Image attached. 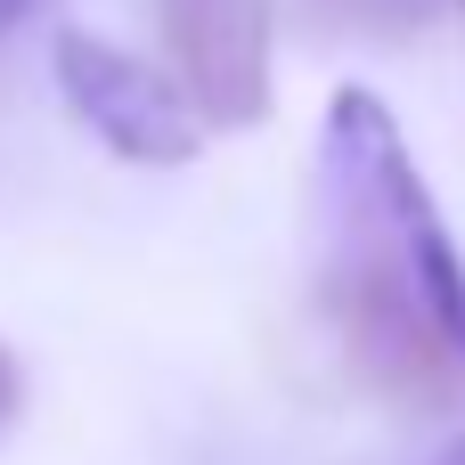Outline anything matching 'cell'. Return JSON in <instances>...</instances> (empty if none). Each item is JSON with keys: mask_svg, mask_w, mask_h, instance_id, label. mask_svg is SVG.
Listing matches in <instances>:
<instances>
[{"mask_svg": "<svg viewBox=\"0 0 465 465\" xmlns=\"http://www.w3.org/2000/svg\"><path fill=\"white\" fill-rule=\"evenodd\" d=\"M319 311L392 409H465V253L376 90H335L319 139Z\"/></svg>", "mask_w": 465, "mask_h": 465, "instance_id": "cell-1", "label": "cell"}, {"mask_svg": "<svg viewBox=\"0 0 465 465\" xmlns=\"http://www.w3.org/2000/svg\"><path fill=\"white\" fill-rule=\"evenodd\" d=\"M49 65H57V90H65L74 123L123 163H155V172L188 163L204 147V131H213L188 106V90L172 82V65H147V57H131V49H114V41L82 33V25L57 33Z\"/></svg>", "mask_w": 465, "mask_h": 465, "instance_id": "cell-2", "label": "cell"}, {"mask_svg": "<svg viewBox=\"0 0 465 465\" xmlns=\"http://www.w3.org/2000/svg\"><path fill=\"white\" fill-rule=\"evenodd\" d=\"M270 0H155L163 65L213 131L270 123Z\"/></svg>", "mask_w": 465, "mask_h": 465, "instance_id": "cell-3", "label": "cell"}, {"mask_svg": "<svg viewBox=\"0 0 465 465\" xmlns=\"http://www.w3.org/2000/svg\"><path fill=\"white\" fill-rule=\"evenodd\" d=\"M302 16L343 41H417L450 16V0H302Z\"/></svg>", "mask_w": 465, "mask_h": 465, "instance_id": "cell-4", "label": "cell"}, {"mask_svg": "<svg viewBox=\"0 0 465 465\" xmlns=\"http://www.w3.org/2000/svg\"><path fill=\"white\" fill-rule=\"evenodd\" d=\"M16 409H25V368L8 360V343H0V433L16 425Z\"/></svg>", "mask_w": 465, "mask_h": 465, "instance_id": "cell-5", "label": "cell"}, {"mask_svg": "<svg viewBox=\"0 0 465 465\" xmlns=\"http://www.w3.org/2000/svg\"><path fill=\"white\" fill-rule=\"evenodd\" d=\"M433 465H465V433H458V441H450V450H441Z\"/></svg>", "mask_w": 465, "mask_h": 465, "instance_id": "cell-6", "label": "cell"}, {"mask_svg": "<svg viewBox=\"0 0 465 465\" xmlns=\"http://www.w3.org/2000/svg\"><path fill=\"white\" fill-rule=\"evenodd\" d=\"M16 8H25V0H0V16H16Z\"/></svg>", "mask_w": 465, "mask_h": 465, "instance_id": "cell-7", "label": "cell"}, {"mask_svg": "<svg viewBox=\"0 0 465 465\" xmlns=\"http://www.w3.org/2000/svg\"><path fill=\"white\" fill-rule=\"evenodd\" d=\"M458 8H465V0H458Z\"/></svg>", "mask_w": 465, "mask_h": 465, "instance_id": "cell-8", "label": "cell"}]
</instances>
